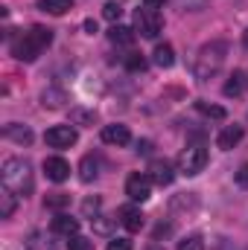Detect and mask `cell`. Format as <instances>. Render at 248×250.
Returning a JSON list of instances; mask_svg holds the SVG:
<instances>
[{"instance_id":"cell-1","label":"cell","mask_w":248,"mask_h":250,"mask_svg":"<svg viewBox=\"0 0 248 250\" xmlns=\"http://www.w3.org/2000/svg\"><path fill=\"white\" fill-rule=\"evenodd\" d=\"M50 44H53V29H47V26H32L29 32L18 35V38L12 41V56H15L18 62H35Z\"/></svg>"},{"instance_id":"cell-2","label":"cell","mask_w":248,"mask_h":250,"mask_svg":"<svg viewBox=\"0 0 248 250\" xmlns=\"http://www.w3.org/2000/svg\"><path fill=\"white\" fill-rule=\"evenodd\" d=\"M0 178H3V187L12 189V192L21 195V198H26V195L32 192V166H29V160H24V157H9V160L3 163Z\"/></svg>"},{"instance_id":"cell-3","label":"cell","mask_w":248,"mask_h":250,"mask_svg":"<svg viewBox=\"0 0 248 250\" xmlns=\"http://www.w3.org/2000/svg\"><path fill=\"white\" fill-rule=\"evenodd\" d=\"M228 56V41H210L198 50V59H196V79L198 82H207L210 76L219 73V67L225 64Z\"/></svg>"},{"instance_id":"cell-4","label":"cell","mask_w":248,"mask_h":250,"mask_svg":"<svg viewBox=\"0 0 248 250\" xmlns=\"http://www.w3.org/2000/svg\"><path fill=\"white\" fill-rule=\"evenodd\" d=\"M204 166H207V148L198 146V143H196V146H187L184 151L178 154V172L187 175V178L204 172Z\"/></svg>"},{"instance_id":"cell-5","label":"cell","mask_w":248,"mask_h":250,"mask_svg":"<svg viewBox=\"0 0 248 250\" xmlns=\"http://www.w3.org/2000/svg\"><path fill=\"white\" fill-rule=\"evenodd\" d=\"M161 26H164V21H161L158 12H152V9H137V12H134V32H137V35H143V38H158Z\"/></svg>"},{"instance_id":"cell-6","label":"cell","mask_w":248,"mask_h":250,"mask_svg":"<svg viewBox=\"0 0 248 250\" xmlns=\"http://www.w3.org/2000/svg\"><path fill=\"white\" fill-rule=\"evenodd\" d=\"M76 140H79V134H76L73 125H53V128H47V134H44V143H47L50 148H70Z\"/></svg>"},{"instance_id":"cell-7","label":"cell","mask_w":248,"mask_h":250,"mask_svg":"<svg viewBox=\"0 0 248 250\" xmlns=\"http://www.w3.org/2000/svg\"><path fill=\"white\" fill-rule=\"evenodd\" d=\"M125 195H128L131 201H140V204H143V201L152 195V178L143 175V172L128 175V181H125Z\"/></svg>"},{"instance_id":"cell-8","label":"cell","mask_w":248,"mask_h":250,"mask_svg":"<svg viewBox=\"0 0 248 250\" xmlns=\"http://www.w3.org/2000/svg\"><path fill=\"white\" fill-rule=\"evenodd\" d=\"M44 175H47V181H53V184H64V181L70 178V163H67L64 157H47V160H44Z\"/></svg>"},{"instance_id":"cell-9","label":"cell","mask_w":248,"mask_h":250,"mask_svg":"<svg viewBox=\"0 0 248 250\" xmlns=\"http://www.w3.org/2000/svg\"><path fill=\"white\" fill-rule=\"evenodd\" d=\"M149 178H152V184H158V187H170V184L175 181V172H173V166H170L167 160H152V163H149Z\"/></svg>"},{"instance_id":"cell-10","label":"cell","mask_w":248,"mask_h":250,"mask_svg":"<svg viewBox=\"0 0 248 250\" xmlns=\"http://www.w3.org/2000/svg\"><path fill=\"white\" fill-rule=\"evenodd\" d=\"M50 230H53L56 236H67V239H70V236L79 233V221H76L73 215H67V212H59V215L50 221Z\"/></svg>"},{"instance_id":"cell-11","label":"cell","mask_w":248,"mask_h":250,"mask_svg":"<svg viewBox=\"0 0 248 250\" xmlns=\"http://www.w3.org/2000/svg\"><path fill=\"white\" fill-rule=\"evenodd\" d=\"M243 137H246V128H243V125H228V128H222V131H219V137H216V146L228 151V148H234V146H237Z\"/></svg>"},{"instance_id":"cell-12","label":"cell","mask_w":248,"mask_h":250,"mask_svg":"<svg viewBox=\"0 0 248 250\" xmlns=\"http://www.w3.org/2000/svg\"><path fill=\"white\" fill-rule=\"evenodd\" d=\"M128 140H131V134L125 125H105L102 128V143H108V146H125Z\"/></svg>"},{"instance_id":"cell-13","label":"cell","mask_w":248,"mask_h":250,"mask_svg":"<svg viewBox=\"0 0 248 250\" xmlns=\"http://www.w3.org/2000/svg\"><path fill=\"white\" fill-rule=\"evenodd\" d=\"M120 221H123V227L128 233H140L143 230V212L137 207H123L120 209Z\"/></svg>"},{"instance_id":"cell-14","label":"cell","mask_w":248,"mask_h":250,"mask_svg":"<svg viewBox=\"0 0 248 250\" xmlns=\"http://www.w3.org/2000/svg\"><path fill=\"white\" fill-rule=\"evenodd\" d=\"M3 137L12 140V143H18V146H29V143H32V131H29L26 125H18V123L6 125V128H3Z\"/></svg>"},{"instance_id":"cell-15","label":"cell","mask_w":248,"mask_h":250,"mask_svg":"<svg viewBox=\"0 0 248 250\" xmlns=\"http://www.w3.org/2000/svg\"><path fill=\"white\" fill-rule=\"evenodd\" d=\"M97 175H99V160L94 154H85L82 163H79V178L85 184H91V181H97Z\"/></svg>"},{"instance_id":"cell-16","label":"cell","mask_w":248,"mask_h":250,"mask_svg":"<svg viewBox=\"0 0 248 250\" xmlns=\"http://www.w3.org/2000/svg\"><path fill=\"white\" fill-rule=\"evenodd\" d=\"M64 102H67V93H64L62 87H47V90L41 93V105H44V108H50V111L62 108Z\"/></svg>"},{"instance_id":"cell-17","label":"cell","mask_w":248,"mask_h":250,"mask_svg":"<svg viewBox=\"0 0 248 250\" xmlns=\"http://www.w3.org/2000/svg\"><path fill=\"white\" fill-rule=\"evenodd\" d=\"M243 90H246V73H243V70H234V73L228 76L222 93H225V96H240Z\"/></svg>"},{"instance_id":"cell-18","label":"cell","mask_w":248,"mask_h":250,"mask_svg":"<svg viewBox=\"0 0 248 250\" xmlns=\"http://www.w3.org/2000/svg\"><path fill=\"white\" fill-rule=\"evenodd\" d=\"M18 198L21 195H15L12 189H0V218H12V212H15V207H18Z\"/></svg>"},{"instance_id":"cell-19","label":"cell","mask_w":248,"mask_h":250,"mask_svg":"<svg viewBox=\"0 0 248 250\" xmlns=\"http://www.w3.org/2000/svg\"><path fill=\"white\" fill-rule=\"evenodd\" d=\"M134 29H128V26H120V23H114L111 29H108V38H111V44H123V47H128L131 41H134Z\"/></svg>"},{"instance_id":"cell-20","label":"cell","mask_w":248,"mask_h":250,"mask_svg":"<svg viewBox=\"0 0 248 250\" xmlns=\"http://www.w3.org/2000/svg\"><path fill=\"white\" fill-rule=\"evenodd\" d=\"M152 56H155V64H158V67H164V70L175 64V50H173L170 44H158Z\"/></svg>"},{"instance_id":"cell-21","label":"cell","mask_w":248,"mask_h":250,"mask_svg":"<svg viewBox=\"0 0 248 250\" xmlns=\"http://www.w3.org/2000/svg\"><path fill=\"white\" fill-rule=\"evenodd\" d=\"M38 9L47 12V15H64V12L73 9V3L70 0H38Z\"/></svg>"},{"instance_id":"cell-22","label":"cell","mask_w":248,"mask_h":250,"mask_svg":"<svg viewBox=\"0 0 248 250\" xmlns=\"http://www.w3.org/2000/svg\"><path fill=\"white\" fill-rule=\"evenodd\" d=\"M70 123L73 125H94L97 123V114L88 111V108H70Z\"/></svg>"},{"instance_id":"cell-23","label":"cell","mask_w":248,"mask_h":250,"mask_svg":"<svg viewBox=\"0 0 248 250\" xmlns=\"http://www.w3.org/2000/svg\"><path fill=\"white\" fill-rule=\"evenodd\" d=\"M44 207L59 212V209H64V207H70V195H64V192H53V195L44 198Z\"/></svg>"},{"instance_id":"cell-24","label":"cell","mask_w":248,"mask_h":250,"mask_svg":"<svg viewBox=\"0 0 248 250\" xmlns=\"http://www.w3.org/2000/svg\"><path fill=\"white\" fill-rule=\"evenodd\" d=\"M196 108L204 114V117H210V120H225L228 117V111L225 108H219V105H207V102H196Z\"/></svg>"},{"instance_id":"cell-25","label":"cell","mask_w":248,"mask_h":250,"mask_svg":"<svg viewBox=\"0 0 248 250\" xmlns=\"http://www.w3.org/2000/svg\"><path fill=\"white\" fill-rule=\"evenodd\" d=\"M125 70H128V73H143V70H146V59H143L140 53H128V56H125Z\"/></svg>"},{"instance_id":"cell-26","label":"cell","mask_w":248,"mask_h":250,"mask_svg":"<svg viewBox=\"0 0 248 250\" xmlns=\"http://www.w3.org/2000/svg\"><path fill=\"white\" fill-rule=\"evenodd\" d=\"M120 15H123V9H120L117 0H108V3L102 6V18H105V21H120Z\"/></svg>"},{"instance_id":"cell-27","label":"cell","mask_w":248,"mask_h":250,"mask_svg":"<svg viewBox=\"0 0 248 250\" xmlns=\"http://www.w3.org/2000/svg\"><path fill=\"white\" fill-rule=\"evenodd\" d=\"M91 248H94V242L85 239V236H79V233L67 239V250H91Z\"/></svg>"},{"instance_id":"cell-28","label":"cell","mask_w":248,"mask_h":250,"mask_svg":"<svg viewBox=\"0 0 248 250\" xmlns=\"http://www.w3.org/2000/svg\"><path fill=\"white\" fill-rule=\"evenodd\" d=\"M91 221H94V230H97V233H111V227H114V221H117V218L97 215V218H91Z\"/></svg>"},{"instance_id":"cell-29","label":"cell","mask_w":248,"mask_h":250,"mask_svg":"<svg viewBox=\"0 0 248 250\" xmlns=\"http://www.w3.org/2000/svg\"><path fill=\"white\" fill-rule=\"evenodd\" d=\"M178 250H204V239L201 236H187L178 242Z\"/></svg>"},{"instance_id":"cell-30","label":"cell","mask_w":248,"mask_h":250,"mask_svg":"<svg viewBox=\"0 0 248 250\" xmlns=\"http://www.w3.org/2000/svg\"><path fill=\"white\" fill-rule=\"evenodd\" d=\"M99 207H102V201H99V198H85V201H82V215H88V218H91V215H97V212H99Z\"/></svg>"},{"instance_id":"cell-31","label":"cell","mask_w":248,"mask_h":250,"mask_svg":"<svg viewBox=\"0 0 248 250\" xmlns=\"http://www.w3.org/2000/svg\"><path fill=\"white\" fill-rule=\"evenodd\" d=\"M181 9H190V12H198V9H204V0H175Z\"/></svg>"},{"instance_id":"cell-32","label":"cell","mask_w":248,"mask_h":250,"mask_svg":"<svg viewBox=\"0 0 248 250\" xmlns=\"http://www.w3.org/2000/svg\"><path fill=\"white\" fill-rule=\"evenodd\" d=\"M108 250H131V242H128V239H117V236H114V239L108 242Z\"/></svg>"},{"instance_id":"cell-33","label":"cell","mask_w":248,"mask_h":250,"mask_svg":"<svg viewBox=\"0 0 248 250\" xmlns=\"http://www.w3.org/2000/svg\"><path fill=\"white\" fill-rule=\"evenodd\" d=\"M170 233H173V224H164V221H161V224H158V227H155V233H152V239H155V242H158V239H161V236H170Z\"/></svg>"},{"instance_id":"cell-34","label":"cell","mask_w":248,"mask_h":250,"mask_svg":"<svg viewBox=\"0 0 248 250\" xmlns=\"http://www.w3.org/2000/svg\"><path fill=\"white\" fill-rule=\"evenodd\" d=\"M234 178H237V184H240V187H248V163H243V166L237 169V175H234Z\"/></svg>"},{"instance_id":"cell-35","label":"cell","mask_w":248,"mask_h":250,"mask_svg":"<svg viewBox=\"0 0 248 250\" xmlns=\"http://www.w3.org/2000/svg\"><path fill=\"white\" fill-rule=\"evenodd\" d=\"M134 151H137V154H149V151H152V143H149V140H137V148H134Z\"/></svg>"},{"instance_id":"cell-36","label":"cell","mask_w":248,"mask_h":250,"mask_svg":"<svg viewBox=\"0 0 248 250\" xmlns=\"http://www.w3.org/2000/svg\"><path fill=\"white\" fill-rule=\"evenodd\" d=\"M164 3H167V0H143V9H152V12H158Z\"/></svg>"},{"instance_id":"cell-37","label":"cell","mask_w":248,"mask_h":250,"mask_svg":"<svg viewBox=\"0 0 248 250\" xmlns=\"http://www.w3.org/2000/svg\"><path fill=\"white\" fill-rule=\"evenodd\" d=\"M85 32L94 35V32H97V21H85Z\"/></svg>"},{"instance_id":"cell-38","label":"cell","mask_w":248,"mask_h":250,"mask_svg":"<svg viewBox=\"0 0 248 250\" xmlns=\"http://www.w3.org/2000/svg\"><path fill=\"white\" fill-rule=\"evenodd\" d=\"M146 250H164V248H161V245H149Z\"/></svg>"},{"instance_id":"cell-39","label":"cell","mask_w":248,"mask_h":250,"mask_svg":"<svg viewBox=\"0 0 248 250\" xmlns=\"http://www.w3.org/2000/svg\"><path fill=\"white\" fill-rule=\"evenodd\" d=\"M243 44H246V47H248V29H246V32H243Z\"/></svg>"},{"instance_id":"cell-40","label":"cell","mask_w":248,"mask_h":250,"mask_svg":"<svg viewBox=\"0 0 248 250\" xmlns=\"http://www.w3.org/2000/svg\"><path fill=\"white\" fill-rule=\"evenodd\" d=\"M29 250H32V248H29Z\"/></svg>"}]
</instances>
